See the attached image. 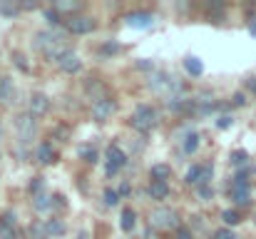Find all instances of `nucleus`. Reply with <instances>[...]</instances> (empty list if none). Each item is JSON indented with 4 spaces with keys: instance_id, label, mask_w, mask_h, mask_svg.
Here are the masks:
<instances>
[{
    "instance_id": "28",
    "label": "nucleus",
    "mask_w": 256,
    "mask_h": 239,
    "mask_svg": "<svg viewBox=\"0 0 256 239\" xmlns=\"http://www.w3.org/2000/svg\"><path fill=\"white\" fill-rule=\"evenodd\" d=\"M212 239H236V237H234V232H232V229H216Z\"/></svg>"
},
{
    "instance_id": "7",
    "label": "nucleus",
    "mask_w": 256,
    "mask_h": 239,
    "mask_svg": "<svg viewBox=\"0 0 256 239\" xmlns=\"http://www.w3.org/2000/svg\"><path fill=\"white\" fill-rule=\"evenodd\" d=\"M104 162H107V172H110V174H114L117 169H122V167H124L127 157H124V152H122L117 145H112V147H107V152H104Z\"/></svg>"
},
{
    "instance_id": "25",
    "label": "nucleus",
    "mask_w": 256,
    "mask_h": 239,
    "mask_svg": "<svg viewBox=\"0 0 256 239\" xmlns=\"http://www.w3.org/2000/svg\"><path fill=\"white\" fill-rule=\"evenodd\" d=\"M246 159H249V155H246L244 150H236V152L232 155V162H234L236 167H239V164H246Z\"/></svg>"
},
{
    "instance_id": "11",
    "label": "nucleus",
    "mask_w": 256,
    "mask_h": 239,
    "mask_svg": "<svg viewBox=\"0 0 256 239\" xmlns=\"http://www.w3.org/2000/svg\"><path fill=\"white\" fill-rule=\"evenodd\" d=\"M52 10L65 20V15H70V18H72V13H78V10H80V3H78V0H58Z\"/></svg>"
},
{
    "instance_id": "21",
    "label": "nucleus",
    "mask_w": 256,
    "mask_h": 239,
    "mask_svg": "<svg viewBox=\"0 0 256 239\" xmlns=\"http://www.w3.org/2000/svg\"><path fill=\"white\" fill-rule=\"evenodd\" d=\"M65 232V227L60 224V219H48V224H45V234H62Z\"/></svg>"
},
{
    "instance_id": "35",
    "label": "nucleus",
    "mask_w": 256,
    "mask_h": 239,
    "mask_svg": "<svg viewBox=\"0 0 256 239\" xmlns=\"http://www.w3.org/2000/svg\"><path fill=\"white\" fill-rule=\"evenodd\" d=\"M252 35H254V38H256V23H254V25H252Z\"/></svg>"
},
{
    "instance_id": "17",
    "label": "nucleus",
    "mask_w": 256,
    "mask_h": 239,
    "mask_svg": "<svg viewBox=\"0 0 256 239\" xmlns=\"http://www.w3.org/2000/svg\"><path fill=\"white\" fill-rule=\"evenodd\" d=\"M222 219H224L226 227H236V224L242 222V214H239L236 209H224V212H222Z\"/></svg>"
},
{
    "instance_id": "23",
    "label": "nucleus",
    "mask_w": 256,
    "mask_h": 239,
    "mask_svg": "<svg viewBox=\"0 0 256 239\" xmlns=\"http://www.w3.org/2000/svg\"><path fill=\"white\" fill-rule=\"evenodd\" d=\"M196 145H199V135H194V132H192V135L186 137V142H184V152H194V150H196Z\"/></svg>"
},
{
    "instance_id": "10",
    "label": "nucleus",
    "mask_w": 256,
    "mask_h": 239,
    "mask_svg": "<svg viewBox=\"0 0 256 239\" xmlns=\"http://www.w3.org/2000/svg\"><path fill=\"white\" fill-rule=\"evenodd\" d=\"M18 132H20V140H25V142L35 135V120H32V115H30V112L18 117Z\"/></svg>"
},
{
    "instance_id": "24",
    "label": "nucleus",
    "mask_w": 256,
    "mask_h": 239,
    "mask_svg": "<svg viewBox=\"0 0 256 239\" xmlns=\"http://www.w3.org/2000/svg\"><path fill=\"white\" fill-rule=\"evenodd\" d=\"M50 204H52V202H50L45 194H38V197H35V209H38V212H40V209H48Z\"/></svg>"
},
{
    "instance_id": "12",
    "label": "nucleus",
    "mask_w": 256,
    "mask_h": 239,
    "mask_svg": "<svg viewBox=\"0 0 256 239\" xmlns=\"http://www.w3.org/2000/svg\"><path fill=\"white\" fill-rule=\"evenodd\" d=\"M38 159H40L42 164H55V162H58V152H55V147H52L50 142H42V145L38 147Z\"/></svg>"
},
{
    "instance_id": "16",
    "label": "nucleus",
    "mask_w": 256,
    "mask_h": 239,
    "mask_svg": "<svg viewBox=\"0 0 256 239\" xmlns=\"http://www.w3.org/2000/svg\"><path fill=\"white\" fill-rule=\"evenodd\" d=\"M170 174H172L170 164H154L152 167V179H157V182H167Z\"/></svg>"
},
{
    "instance_id": "13",
    "label": "nucleus",
    "mask_w": 256,
    "mask_h": 239,
    "mask_svg": "<svg viewBox=\"0 0 256 239\" xmlns=\"http://www.w3.org/2000/svg\"><path fill=\"white\" fill-rule=\"evenodd\" d=\"M127 25L130 28H150L152 15L150 13H132V15H127Z\"/></svg>"
},
{
    "instance_id": "4",
    "label": "nucleus",
    "mask_w": 256,
    "mask_h": 239,
    "mask_svg": "<svg viewBox=\"0 0 256 239\" xmlns=\"http://www.w3.org/2000/svg\"><path fill=\"white\" fill-rule=\"evenodd\" d=\"M65 30L72 33V35H87L94 30V20L90 15H72V18H65Z\"/></svg>"
},
{
    "instance_id": "6",
    "label": "nucleus",
    "mask_w": 256,
    "mask_h": 239,
    "mask_svg": "<svg viewBox=\"0 0 256 239\" xmlns=\"http://www.w3.org/2000/svg\"><path fill=\"white\" fill-rule=\"evenodd\" d=\"M58 65H60V70H62V73H70V75H75V73H80V70H82V60H80V55H78L75 50L62 53V55L58 58Z\"/></svg>"
},
{
    "instance_id": "20",
    "label": "nucleus",
    "mask_w": 256,
    "mask_h": 239,
    "mask_svg": "<svg viewBox=\"0 0 256 239\" xmlns=\"http://www.w3.org/2000/svg\"><path fill=\"white\" fill-rule=\"evenodd\" d=\"M120 224H122V229H124V232H132V227H134V212H132V209H124V212H122Z\"/></svg>"
},
{
    "instance_id": "27",
    "label": "nucleus",
    "mask_w": 256,
    "mask_h": 239,
    "mask_svg": "<svg viewBox=\"0 0 256 239\" xmlns=\"http://www.w3.org/2000/svg\"><path fill=\"white\" fill-rule=\"evenodd\" d=\"M117 197H120V192H114V189H107V192H104V202H107L110 207L117 204Z\"/></svg>"
},
{
    "instance_id": "37",
    "label": "nucleus",
    "mask_w": 256,
    "mask_h": 239,
    "mask_svg": "<svg viewBox=\"0 0 256 239\" xmlns=\"http://www.w3.org/2000/svg\"><path fill=\"white\" fill-rule=\"evenodd\" d=\"M254 222H256V217H254Z\"/></svg>"
},
{
    "instance_id": "1",
    "label": "nucleus",
    "mask_w": 256,
    "mask_h": 239,
    "mask_svg": "<svg viewBox=\"0 0 256 239\" xmlns=\"http://www.w3.org/2000/svg\"><path fill=\"white\" fill-rule=\"evenodd\" d=\"M38 43V50H42L45 55H50V58H60L62 53H68L70 48H68V38H65V33H60V30H45V33H38V38H35Z\"/></svg>"
},
{
    "instance_id": "19",
    "label": "nucleus",
    "mask_w": 256,
    "mask_h": 239,
    "mask_svg": "<svg viewBox=\"0 0 256 239\" xmlns=\"http://www.w3.org/2000/svg\"><path fill=\"white\" fill-rule=\"evenodd\" d=\"M184 68L189 70V75H202V70H204V65H202L196 58H186V60H184Z\"/></svg>"
},
{
    "instance_id": "5",
    "label": "nucleus",
    "mask_w": 256,
    "mask_h": 239,
    "mask_svg": "<svg viewBox=\"0 0 256 239\" xmlns=\"http://www.w3.org/2000/svg\"><path fill=\"white\" fill-rule=\"evenodd\" d=\"M232 199H234L239 207L252 204V189H249V182H246L244 174L236 177V182H234V187H232Z\"/></svg>"
},
{
    "instance_id": "22",
    "label": "nucleus",
    "mask_w": 256,
    "mask_h": 239,
    "mask_svg": "<svg viewBox=\"0 0 256 239\" xmlns=\"http://www.w3.org/2000/svg\"><path fill=\"white\" fill-rule=\"evenodd\" d=\"M196 182H202V164H196L186 172V184H196Z\"/></svg>"
},
{
    "instance_id": "34",
    "label": "nucleus",
    "mask_w": 256,
    "mask_h": 239,
    "mask_svg": "<svg viewBox=\"0 0 256 239\" xmlns=\"http://www.w3.org/2000/svg\"><path fill=\"white\" fill-rule=\"evenodd\" d=\"M40 187H42V179H40V177H35V182H32V192H38Z\"/></svg>"
},
{
    "instance_id": "18",
    "label": "nucleus",
    "mask_w": 256,
    "mask_h": 239,
    "mask_svg": "<svg viewBox=\"0 0 256 239\" xmlns=\"http://www.w3.org/2000/svg\"><path fill=\"white\" fill-rule=\"evenodd\" d=\"M18 13H20V5H18V3H12V0H2V3H0V15L12 18V15H18Z\"/></svg>"
},
{
    "instance_id": "36",
    "label": "nucleus",
    "mask_w": 256,
    "mask_h": 239,
    "mask_svg": "<svg viewBox=\"0 0 256 239\" xmlns=\"http://www.w3.org/2000/svg\"><path fill=\"white\" fill-rule=\"evenodd\" d=\"M2 80H5V78H0V85H2Z\"/></svg>"
},
{
    "instance_id": "30",
    "label": "nucleus",
    "mask_w": 256,
    "mask_h": 239,
    "mask_svg": "<svg viewBox=\"0 0 256 239\" xmlns=\"http://www.w3.org/2000/svg\"><path fill=\"white\" fill-rule=\"evenodd\" d=\"M229 125H232V117H219V122H216V127H219V130H226Z\"/></svg>"
},
{
    "instance_id": "3",
    "label": "nucleus",
    "mask_w": 256,
    "mask_h": 239,
    "mask_svg": "<svg viewBox=\"0 0 256 239\" xmlns=\"http://www.w3.org/2000/svg\"><path fill=\"white\" fill-rule=\"evenodd\" d=\"M152 224L157 227V229H162V232H167V229H176L179 227V214L170 209V207H157L154 212H152Z\"/></svg>"
},
{
    "instance_id": "32",
    "label": "nucleus",
    "mask_w": 256,
    "mask_h": 239,
    "mask_svg": "<svg viewBox=\"0 0 256 239\" xmlns=\"http://www.w3.org/2000/svg\"><path fill=\"white\" fill-rule=\"evenodd\" d=\"M244 102H246V100H244V95H242V92H236V95H234V105H244Z\"/></svg>"
},
{
    "instance_id": "2",
    "label": "nucleus",
    "mask_w": 256,
    "mask_h": 239,
    "mask_svg": "<svg viewBox=\"0 0 256 239\" xmlns=\"http://www.w3.org/2000/svg\"><path fill=\"white\" fill-rule=\"evenodd\" d=\"M154 125H157V112H154V107L140 105V107L134 110V115H132V127L140 130V132H150Z\"/></svg>"
},
{
    "instance_id": "8",
    "label": "nucleus",
    "mask_w": 256,
    "mask_h": 239,
    "mask_svg": "<svg viewBox=\"0 0 256 239\" xmlns=\"http://www.w3.org/2000/svg\"><path fill=\"white\" fill-rule=\"evenodd\" d=\"M28 107H30V115H32V117H42V115H48V110H50V100H48V95L35 92V95L30 97Z\"/></svg>"
},
{
    "instance_id": "33",
    "label": "nucleus",
    "mask_w": 256,
    "mask_h": 239,
    "mask_svg": "<svg viewBox=\"0 0 256 239\" xmlns=\"http://www.w3.org/2000/svg\"><path fill=\"white\" fill-rule=\"evenodd\" d=\"M15 60H18V68H22V70L28 68V63H25V58H20V55H15Z\"/></svg>"
},
{
    "instance_id": "31",
    "label": "nucleus",
    "mask_w": 256,
    "mask_h": 239,
    "mask_svg": "<svg viewBox=\"0 0 256 239\" xmlns=\"http://www.w3.org/2000/svg\"><path fill=\"white\" fill-rule=\"evenodd\" d=\"M176 239H192V232L184 229V227H179V229H176Z\"/></svg>"
},
{
    "instance_id": "15",
    "label": "nucleus",
    "mask_w": 256,
    "mask_h": 239,
    "mask_svg": "<svg viewBox=\"0 0 256 239\" xmlns=\"http://www.w3.org/2000/svg\"><path fill=\"white\" fill-rule=\"evenodd\" d=\"M0 239H18V229L12 224L10 217H2L0 219Z\"/></svg>"
},
{
    "instance_id": "26",
    "label": "nucleus",
    "mask_w": 256,
    "mask_h": 239,
    "mask_svg": "<svg viewBox=\"0 0 256 239\" xmlns=\"http://www.w3.org/2000/svg\"><path fill=\"white\" fill-rule=\"evenodd\" d=\"M80 157H85L87 162L92 164V162H97V152H94L92 147H85V150H80Z\"/></svg>"
},
{
    "instance_id": "9",
    "label": "nucleus",
    "mask_w": 256,
    "mask_h": 239,
    "mask_svg": "<svg viewBox=\"0 0 256 239\" xmlns=\"http://www.w3.org/2000/svg\"><path fill=\"white\" fill-rule=\"evenodd\" d=\"M114 110H117V105L107 97V100L94 102V107H92V117H94L97 122H104V120H110V117L114 115Z\"/></svg>"
},
{
    "instance_id": "14",
    "label": "nucleus",
    "mask_w": 256,
    "mask_h": 239,
    "mask_svg": "<svg viewBox=\"0 0 256 239\" xmlns=\"http://www.w3.org/2000/svg\"><path fill=\"white\" fill-rule=\"evenodd\" d=\"M167 194H170V184H167V182H157V179H152V184H150V197L162 202Z\"/></svg>"
},
{
    "instance_id": "29",
    "label": "nucleus",
    "mask_w": 256,
    "mask_h": 239,
    "mask_svg": "<svg viewBox=\"0 0 256 239\" xmlns=\"http://www.w3.org/2000/svg\"><path fill=\"white\" fill-rule=\"evenodd\" d=\"M55 137H62V140H68V137H70V127H68V125H65V127L60 125V127L55 130Z\"/></svg>"
}]
</instances>
